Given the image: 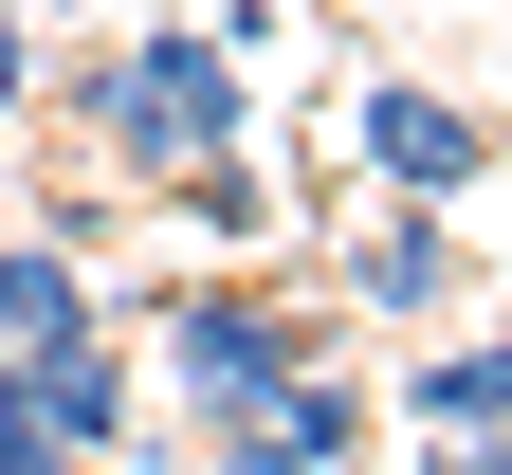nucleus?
<instances>
[{"label":"nucleus","instance_id":"11","mask_svg":"<svg viewBox=\"0 0 512 475\" xmlns=\"http://www.w3.org/2000/svg\"><path fill=\"white\" fill-rule=\"evenodd\" d=\"M19 110H37V19L0 0V128H19Z\"/></svg>","mask_w":512,"mask_h":475},{"label":"nucleus","instance_id":"3","mask_svg":"<svg viewBox=\"0 0 512 475\" xmlns=\"http://www.w3.org/2000/svg\"><path fill=\"white\" fill-rule=\"evenodd\" d=\"M348 165H366L384 201H476V183H494V128H476L458 92H421V74H348Z\"/></svg>","mask_w":512,"mask_h":475},{"label":"nucleus","instance_id":"10","mask_svg":"<svg viewBox=\"0 0 512 475\" xmlns=\"http://www.w3.org/2000/svg\"><path fill=\"white\" fill-rule=\"evenodd\" d=\"M202 475H330V457H293L256 402H220V421H202Z\"/></svg>","mask_w":512,"mask_h":475},{"label":"nucleus","instance_id":"12","mask_svg":"<svg viewBox=\"0 0 512 475\" xmlns=\"http://www.w3.org/2000/svg\"><path fill=\"white\" fill-rule=\"evenodd\" d=\"M421 475H512V421H476V439H439Z\"/></svg>","mask_w":512,"mask_h":475},{"label":"nucleus","instance_id":"4","mask_svg":"<svg viewBox=\"0 0 512 475\" xmlns=\"http://www.w3.org/2000/svg\"><path fill=\"white\" fill-rule=\"evenodd\" d=\"M19 421L55 457H128L147 439V402H128V329H55V348H19Z\"/></svg>","mask_w":512,"mask_h":475},{"label":"nucleus","instance_id":"5","mask_svg":"<svg viewBox=\"0 0 512 475\" xmlns=\"http://www.w3.org/2000/svg\"><path fill=\"white\" fill-rule=\"evenodd\" d=\"M348 311H384V329L458 311V220H439V201H384V220H348Z\"/></svg>","mask_w":512,"mask_h":475},{"label":"nucleus","instance_id":"7","mask_svg":"<svg viewBox=\"0 0 512 475\" xmlns=\"http://www.w3.org/2000/svg\"><path fill=\"white\" fill-rule=\"evenodd\" d=\"M147 201H165L183 238H220V256H256V238H275V165H256V128H238V147H202V165H165Z\"/></svg>","mask_w":512,"mask_h":475},{"label":"nucleus","instance_id":"9","mask_svg":"<svg viewBox=\"0 0 512 475\" xmlns=\"http://www.w3.org/2000/svg\"><path fill=\"white\" fill-rule=\"evenodd\" d=\"M403 421H421V439L512 421V329H476V348H421V366H403Z\"/></svg>","mask_w":512,"mask_h":475},{"label":"nucleus","instance_id":"2","mask_svg":"<svg viewBox=\"0 0 512 475\" xmlns=\"http://www.w3.org/2000/svg\"><path fill=\"white\" fill-rule=\"evenodd\" d=\"M293 348H330L293 293H256V275H183V293H147V366L183 384V421H220V402H256Z\"/></svg>","mask_w":512,"mask_h":475},{"label":"nucleus","instance_id":"8","mask_svg":"<svg viewBox=\"0 0 512 475\" xmlns=\"http://www.w3.org/2000/svg\"><path fill=\"white\" fill-rule=\"evenodd\" d=\"M55 329H110L92 256H55V238H0V348H55Z\"/></svg>","mask_w":512,"mask_h":475},{"label":"nucleus","instance_id":"6","mask_svg":"<svg viewBox=\"0 0 512 475\" xmlns=\"http://www.w3.org/2000/svg\"><path fill=\"white\" fill-rule=\"evenodd\" d=\"M256 421H275L293 457H330V475H366V457H384V384H366V366H330V348H293L275 384H256Z\"/></svg>","mask_w":512,"mask_h":475},{"label":"nucleus","instance_id":"1","mask_svg":"<svg viewBox=\"0 0 512 475\" xmlns=\"http://www.w3.org/2000/svg\"><path fill=\"white\" fill-rule=\"evenodd\" d=\"M37 92L92 128L110 183H165V165H202V147L256 128V55H220L202 19H128V37H92V55H55Z\"/></svg>","mask_w":512,"mask_h":475}]
</instances>
